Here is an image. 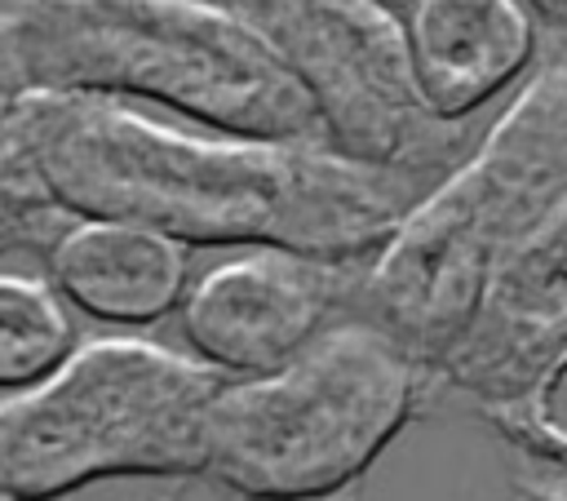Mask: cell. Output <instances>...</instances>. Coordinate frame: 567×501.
<instances>
[{
    "instance_id": "6da1fadb",
    "label": "cell",
    "mask_w": 567,
    "mask_h": 501,
    "mask_svg": "<svg viewBox=\"0 0 567 501\" xmlns=\"http://www.w3.org/2000/svg\"><path fill=\"white\" fill-rule=\"evenodd\" d=\"M13 142L62 213L137 222L186 248L368 262L439 182L323 142L182 133L93 93H27Z\"/></svg>"
},
{
    "instance_id": "7a4b0ae2",
    "label": "cell",
    "mask_w": 567,
    "mask_h": 501,
    "mask_svg": "<svg viewBox=\"0 0 567 501\" xmlns=\"http://www.w3.org/2000/svg\"><path fill=\"white\" fill-rule=\"evenodd\" d=\"M567 195V53H549L478 142L363 262L350 310L399 337L430 372L501 262Z\"/></svg>"
},
{
    "instance_id": "3957f363",
    "label": "cell",
    "mask_w": 567,
    "mask_h": 501,
    "mask_svg": "<svg viewBox=\"0 0 567 501\" xmlns=\"http://www.w3.org/2000/svg\"><path fill=\"white\" fill-rule=\"evenodd\" d=\"M9 18L35 93L133 98L213 133L323 142L297 80L221 0H18Z\"/></svg>"
},
{
    "instance_id": "277c9868",
    "label": "cell",
    "mask_w": 567,
    "mask_h": 501,
    "mask_svg": "<svg viewBox=\"0 0 567 501\" xmlns=\"http://www.w3.org/2000/svg\"><path fill=\"white\" fill-rule=\"evenodd\" d=\"M430 399L434 372L350 310L292 359L221 381L199 474L239 501H323L350 488Z\"/></svg>"
},
{
    "instance_id": "5b68a950",
    "label": "cell",
    "mask_w": 567,
    "mask_h": 501,
    "mask_svg": "<svg viewBox=\"0 0 567 501\" xmlns=\"http://www.w3.org/2000/svg\"><path fill=\"white\" fill-rule=\"evenodd\" d=\"M226 372L146 337H93L44 381L0 395V479L53 501L97 479L199 474Z\"/></svg>"
},
{
    "instance_id": "8992f818",
    "label": "cell",
    "mask_w": 567,
    "mask_h": 501,
    "mask_svg": "<svg viewBox=\"0 0 567 501\" xmlns=\"http://www.w3.org/2000/svg\"><path fill=\"white\" fill-rule=\"evenodd\" d=\"M297 80L323 142L350 160L443 177L478 142V120H443L421 98L399 9L381 0H221Z\"/></svg>"
},
{
    "instance_id": "52a82bcc",
    "label": "cell",
    "mask_w": 567,
    "mask_h": 501,
    "mask_svg": "<svg viewBox=\"0 0 567 501\" xmlns=\"http://www.w3.org/2000/svg\"><path fill=\"white\" fill-rule=\"evenodd\" d=\"M359 270L363 262H332L292 248H244L186 284L177 306L182 337L190 355L226 377L266 372L350 315Z\"/></svg>"
},
{
    "instance_id": "ba28073f",
    "label": "cell",
    "mask_w": 567,
    "mask_h": 501,
    "mask_svg": "<svg viewBox=\"0 0 567 501\" xmlns=\"http://www.w3.org/2000/svg\"><path fill=\"white\" fill-rule=\"evenodd\" d=\"M567 355V195L501 262L434 368V395L474 412L518 403Z\"/></svg>"
},
{
    "instance_id": "9c48e42d",
    "label": "cell",
    "mask_w": 567,
    "mask_h": 501,
    "mask_svg": "<svg viewBox=\"0 0 567 501\" xmlns=\"http://www.w3.org/2000/svg\"><path fill=\"white\" fill-rule=\"evenodd\" d=\"M399 22L421 98L443 120H478L540 49L523 0H408Z\"/></svg>"
},
{
    "instance_id": "30bf717a",
    "label": "cell",
    "mask_w": 567,
    "mask_h": 501,
    "mask_svg": "<svg viewBox=\"0 0 567 501\" xmlns=\"http://www.w3.org/2000/svg\"><path fill=\"white\" fill-rule=\"evenodd\" d=\"M49 275L75 310L142 328L182 306L186 244L120 217H71L49 244Z\"/></svg>"
},
{
    "instance_id": "8fae6325",
    "label": "cell",
    "mask_w": 567,
    "mask_h": 501,
    "mask_svg": "<svg viewBox=\"0 0 567 501\" xmlns=\"http://www.w3.org/2000/svg\"><path fill=\"white\" fill-rule=\"evenodd\" d=\"M75 350L62 293L49 279L0 270V395L44 381Z\"/></svg>"
},
{
    "instance_id": "7c38bea8",
    "label": "cell",
    "mask_w": 567,
    "mask_h": 501,
    "mask_svg": "<svg viewBox=\"0 0 567 501\" xmlns=\"http://www.w3.org/2000/svg\"><path fill=\"white\" fill-rule=\"evenodd\" d=\"M31 80H27V67H22V53H18V35H13V18L0 13V137L9 133L18 106L27 102Z\"/></svg>"
},
{
    "instance_id": "4fadbf2b",
    "label": "cell",
    "mask_w": 567,
    "mask_h": 501,
    "mask_svg": "<svg viewBox=\"0 0 567 501\" xmlns=\"http://www.w3.org/2000/svg\"><path fill=\"white\" fill-rule=\"evenodd\" d=\"M514 497L518 501H567V470H554L540 461H518Z\"/></svg>"
},
{
    "instance_id": "5bb4252c",
    "label": "cell",
    "mask_w": 567,
    "mask_h": 501,
    "mask_svg": "<svg viewBox=\"0 0 567 501\" xmlns=\"http://www.w3.org/2000/svg\"><path fill=\"white\" fill-rule=\"evenodd\" d=\"M540 22H549L554 31H563L567 35V0H523Z\"/></svg>"
},
{
    "instance_id": "9a60e30c",
    "label": "cell",
    "mask_w": 567,
    "mask_h": 501,
    "mask_svg": "<svg viewBox=\"0 0 567 501\" xmlns=\"http://www.w3.org/2000/svg\"><path fill=\"white\" fill-rule=\"evenodd\" d=\"M0 501H18V497H13V488H9L4 479H0Z\"/></svg>"
},
{
    "instance_id": "2e32d148",
    "label": "cell",
    "mask_w": 567,
    "mask_h": 501,
    "mask_svg": "<svg viewBox=\"0 0 567 501\" xmlns=\"http://www.w3.org/2000/svg\"><path fill=\"white\" fill-rule=\"evenodd\" d=\"M381 4H390V9H403V4H408V0H381Z\"/></svg>"
},
{
    "instance_id": "e0dca14e",
    "label": "cell",
    "mask_w": 567,
    "mask_h": 501,
    "mask_svg": "<svg viewBox=\"0 0 567 501\" xmlns=\"http://www.w3.org/2000/svg\"><path fill=\"white\" fill-rule=\"evenodd\" d=\"M323 501H337V497H323Z\"/></svg>"
},
{
    "instance_id": "ac0fdd59",
    "label": "cell",
    "mask_w": 567,
    "mask_h": 501,
    "mask_svg": "<svg viewBox=\"0 0 567 501\" xmlns=\"http://www.w3.org/2000/svg\"><path fill=\"white\" fill-rule=\"evenodd\" d=\"M563 53H567V44H563Z\"/></svg>"
}]
</instances>
